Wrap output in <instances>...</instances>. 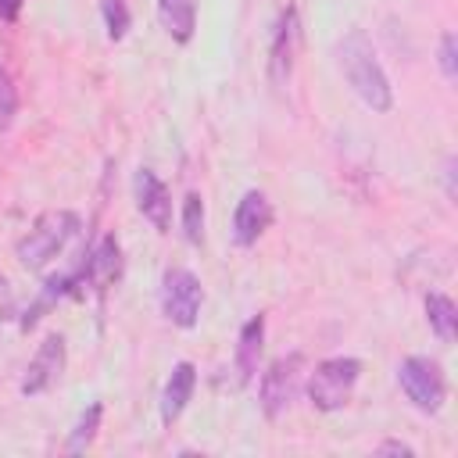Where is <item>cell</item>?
Here are the masks:
<instances>
[{
	"instance_id": "6da1fadb",
	"label": "cell",
	"mask_w": 458,
	"mask_h": 458,
	"mask_svg": "<svg viewBox=\"0 0 458 458\" xmlns=\"http://www.w3.org/2000/svg\"><path fill=\"white\" fill-rule=\"evenodd\" d=\"M336 61H340V72L347 79V86L358 93V100L372 111H390L394 107V89H390V79L369 43V36L361 29H351L340 43H336Z\"/></svg>"
},
{
	"instance_id": "7a4b0ae2",
	"label": "cell",
	"mask_w": 458,
	"mask_h": 458,
	"mask_svg": "<svg viewBox=\"0 0 458 458\" xmlns=\"http://www.w3.org/2000/svg\"><path fill=\"white\" fill-rule=\"evenodd\" d=\"M75 229H79V218L72 211H43L32 222V229L18 240V261L25 268L39 272L64 250V243L75 236Z\"/></svg>"
},
{
	"instance_id": "3957f363",
	"label": "cell",
	"mask_w": 458,
	"mask_h": 458,
	"mask_svg": "<svg viewBox=\"0 0 458 458\" xmlns=\"http://www.w3.org/2000/svg\"><path fill=\"white\" fill-rule=\"evenodd\" d=\"M358 376H361V361L358 358H347V354H336V358H326L315 365L311 379H308V397L318 411H340L354 386H358Z\"/></svg>"
},
{
	"instance_id": "277c9868",
	"label": "cell",
	"mask_w": 458,
	"mask_h": 458,
	"mask_svg": "<svg viewBox=\"0 0 458 458\" xmlns=\"http://www.w3.org/2000/svg\"><path fill=\"white\" fill-rule=\"evenodd\" d=\"M397 383L404 390V397L419 408V411H440L444 408V397H447V383H444V372L433 358H422V354H411L397 365Z\"/></svg>"
},
{
	"instance_id": "5b68a950",
	"label": "cell",
	"mask_w": 458,
	"mask_h": 458,
	"mask_svg": "<svg viewBox=\"0 0 458 458\" xmlns=\"http://www.w3.org/2000/svg\"><path fill=\"white\" fill-rule=\"evenodd\" d=\"M301 376H304V354H283L261 372L258 397H261V411L268 419H279L293 404V397L301 390Z\"/></svg>"
},
{
	"instance_id": "8992f818",
	"label": "cell",
	"mask_w": 458,
	"mask_h": 458,
	"mask_svg": "<svg viewBox=\"0 0 458 458\" xmlns=\"http://www.w3.org/2000/svg\"><path fill=\"white\" fill-rule=\"evenodd\" d=\"M200 304H204V290L190 268H168L161 276V311L172 326H179V329L197 326Z\"/></svg>"
},
{
	"instance_id": "52a82bcc",
	"label": "cell",
	"mask_w": 458,
	"mask_h": 458,
	"mask_svg": "<svg viewBox=\"0 0 458 458\" xmlns=\"http://www.w3.org/2000/svg\"><path fill=\"white\" fill-rule=\"evenodd\" d=\"M297 39H301V25H297V7L286 4L276 18L272 29V43H268V79L272 86H286L293 75V54H297Z\"/></svg>"
},
{
	"instance_id": "ba28073f",
	"label": "cell",
	"mask_w": 458,
	"mask_h": 458,
	"mask_svg": "<svg viewBox=\"0 0 458 458\" xmlns=\"http://www.w3.org/2000/svg\"><path fill=\"white\" fill-rule=\"evenodd\" d=\"M61 372H64V336L50 333V336L39 344V351L32 354V361H29V369H25V376H21V394H25V397L47 394V390L61 379Z\"/></svg>"
},
{
	"instance_id": "9c48e42d",
	"label": "cell",
	"mask_w": 458,
	"mask_h": 458,
	"mask_svg": "<svg viewBox=\"0 0 458 458\" xmlns=\"http://www.w3.org/2000/svg\"><path fill=\"white\" fill-rule=\"evenodd\" d=\"M132 193H136L140 215H143L157 233H168V229H172V193H168V186H165L150 168H140V172L132 175Z\"/></svg>"
},
{
	"instance_id": "30bf717a",
	"label": "cell",
	"mask_w": 458,
	"mask_h": 458,
	"mask_svg": "<svg viewBox=\"0 0 458 458\" xmlns=\"http://www.w3.org/2000/svg\"><path fill=\"white\" fill-rule=\"evenodd\" d=\"M268 222H272V204H268V197H265L261 190H247V193L240 197V204H236V215H233V236H236V243H240V247L258 243V236L268 229Z\"/></svg>"
},
{
	"instance_id": "8fae6325",
	"label": "cell",
	"mask_w": 458,
	"mask_h": 458,
	"mask_svg": "<svg viewBox=\"0 0 458 458\" xmlns=\"http://www.w3.org/2000/svg\"><path fill=\"white\" fill-rule=\"evenodd\" d=\"M118 272H122V250H118V240L107 233V236H100V243L89 250V258L82 261V286L89 283L93 290H107L114 279H118Z\"/></svg>"
},
{
	"instance_id": "7c38bea8",
	"label": "cell",
	"mask_w": 458,
	"mask_h": 458,
	"mask_svg": "<svg viewBox=\"0 0 458 458\" xmlns=\"http://www.w3.org/2000/svg\"><path fill=\"white\" fill-rule=\"evenodd\" d=\"M193 386H197V369H193V361H179V365L172 369V376L165 379V390H161V422H165V426H172V422L182 415V408H186L190 397H193Z\"/></svg>"
},
{
	"instance_id": "4fadbf2b",
	"label": "cell",
	"mask_w": 458,
	"mask_h": 458,
	"mask_svg": "<svg viewBox=\"0 0 458 458\" xmlns=\"http://www.w3.org/2000/svg\"><path fill=\"white\" fill-rule=\"evenodd\" d=\"M157 14L175 43H190L197 29V0H157Z\"/></svg>"
},
{
	"instance_id": "5bb4252c",
	"label": "cell",
	"mask_w": 458,
	"mask_h": 458,
	"mask_svg": "<svg viewBox=\"0 0 458 458\" xmlns=\"http://www.w3.org/2000/svg\"><path fill=\"white\" fill-rule=\"evenodd\" d=\"M261 340H265V318L254 315L243 322L240 329V344H236V372H240V383H247L258 369V354H261Z\"/></svg>"
},
{
	"instance_id": "9a60e30c",
	"label": "cell",
	"mask_w": 458,
	"mask_h": 458,
	"mask_svg": "<svg viewBox=\"0 0 458 458\" xmlns=\"http://www.w3.org/2000/svg\"><path fill=\"white\" fill-rule=\"evenodd\" d=\"M426 318H429V329H433L444 344H451V340L458 336V308H454L451 297L429 293V297H426Z\"/></svg>"
},
{
	"instance_id": "2e32d148",
	"label": "cell",
	"mask_w": 458,
	"mask_h": 458,
	"mask_svg": "<svg viewBox=\"0 0 458 458\" xmlns=\"http://www.w3.org/2000/svg\"><path fill=\"white\" fill-rule=\"evenodd\" d=\"M100 415H104L100 404H89V408L79 415V422H75V429H72V437H68V444H64L68 454H82V451L93 444V437H97V429H100Z\"/></svg>"
},
{
	"instance_id": "e0dca14e",
	"label": "cell",
	"mask_w": 458,
	"mask_h": 458,
	"mask_svg": "<svg viewBox=\"0 0 458 458\" xmlns=\"http://www.w3.org/2000/svg\"><path fill=\"white\" fill-rule=\"evenodd\" d=\"M182 233L193 247L204 240V200H200V193H186V200H182Z\"/></svg>"
},
{
	"instance_id": "ac0fdd59",
	"label": "cell",
	"mask_w": 458,
	"mask_h": 458,
	"mask_svg": "<svg viewBox=\"0 0 458 458\" xmlns=\"http://www.w3.org/2000/svg\"><path fill=\"white\" fill-rule=\"evenodd\" d=\"M100 11H104V25H107V36L111 39H122L129 32V4L125 0H100Z\"/></svg>"
},
{
	"instance_id": "d6986e66",
	"label": "cell",
	"mask_w": 458,
	"mask_h": 458,
	"mask_svg": "<svg viewBox=\"0 0 458 458\" xmlns=\"http://www.w3.org/2000/svg\"><path fill=\"white\" fill-rule=\"evenodd\" d=\"M14 114H18V89L7 75V68L0 64V132H7L14 125Z\"/></svg>"
},
{
	"instance_id": "ffe728a7",
	"label": "cell",
	"mask_w": 458,
	"mask_h": 458,
	"mask_svg": "<svg viewBox=\"0 0 458 458\" xmlns=\"http://www.w3.org/2000/svg\"><path fill=\"white\" fill-rule=\"evenodd\" d=\"M440 72H444L447 82L458 79V39H454V32L440 36Z\"/></svg>"
},
{
	"instance_id": "44dd1931",
	"label": "cell",
	"mask_w": 458,
	"mask_h": 458,
	"mask_svg": "<svg viewBox=\"0 0 458 458\" xmlns=\"http://www.w3.org/2000/svg\"><path fill=\"white\" fill-rule=\"evenodd\" d=\"M21 4H25V0H0V18H4V21H18Z\"/></svg>"
},
{
	"instance_id": "7402d4cb",
	"label": "cell",
	"mask_w": 458,
	"mask_h": 458,
	"mask_svg": "<svg viewBox=\"0 0 458 458\" xmlns=\"http://www.w3.org/2000/svg\"><path fill=\"white\" fill-rule=\"evenodd\" d=\"M376 454H415V451L408 444H401V440H386V444L376 447Z\"/></svg>"
}]
</instances>
